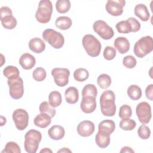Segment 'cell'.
I'll use <instances>...</instances> for the list:
<instances>
[{
	"mask_svg": "<svg viewBox=\"0 0 153 153\" xmlns=\"http://www.w3.org/2000/svg\"><path fill=\"white\" fill-rule=\"evenodd\" d=\"M42 139L41 133L36 130L31 129L25 135L24 147L28 153H35L39 147V143Z\"/></svg>",
	"mask_w": 153,
	"mask_h": 153,
	"instance_id": "2",
	"label": "cell"
},
{
	"mask_svg": "<svg viewBox=\"0 0 153 153\" xmlns=\"http://www.w3.org/2000/svg\"><path fill=\"white\" fill-rule=\"evenodd\" d=\"M137 134L142 139H147L151 136V130L147 126L143 124L137 129Z\"/></svg>",
	"mask_w": 153,
	"mask_h": 153,
	"instance_id": "39",
	"label": "cell"
},
{
	"mask_svg": "<svg viewBox=\"0 0 153 153\" xmlns=\"http://www.w3.org/2000/svg\"><path fill=\"white\" fill-rule=\"evenodd\" d=\"M127 95L128 97L133 100H137L142 97V90L137 85H130L127 90Z\"/></svg>",
	"mask_w": 153,
	"mask_h": 153,
	"instance_id": "26",
	"label": "cell"
},
{
	"mask_svg": "<svg viewBox=\"0 0 153 153\" xmlns=\"http://www.w3.org/2000/svg\"><path fill=\"white\" fill-rule=\"evenodd\" d=\"M51 75L56 84L59 87H65L69 82L70 71L67 68H55L51 70Z\"/></svg>",
	"mask_w": 153,
	"mask_h": 153,
	"instance_id": "11",
	"label": "cell"
},
{
	"mask_svg": "<svg viewBox=\"0 0 153 153\" xmlns=\"http://www.w3.org/2000/svg\"><path fill=\"white\" fill-rule=\"evenodd\" d=\"M49 137L54 140H59L63 138L65 134V128L60 125H54L48 130Z\"/></svg>",
	"mask_w": 153,
	"mask_h": 153,
	"instance_id": "18",
	"label": "cell"
},
{
	"mask_svg": "<svg viewBox=\"0 0 153 153\" xmlns=\"http://www.w3.org/2000/svg\"><path fill=\"white\" fill-rule=\"evenodd\" d=\"M115 128V124L114 121L111 120H105L101 121L98 126V130H103L107 131L110 134H112Z\"/></svg>",
	"mask_w": 153,
	"mask_h": 153,
	"instance_id": "28",
	"label": "cell"
},
{
	"mask_svg": "<svg viewBox=\"0 0 153 153\" xmlns=\"http://www.w3.org/2000/svg\"><path fill=\"white\" fill-rule=\"evenodd\" d=\"M94 123L89 120H84L80 122L77 126L78 134L82 137H88L94 131Z\"/></svg>",
	"mask_w": 153,
	"mask_h": 153,
	"instance_id": "13",
	"label": "cell"
},
{
	"mask_svg": "<svg viewBox=\"0 0 153 153\" xmlns=\"http://www.w3.org/2000/svg\"><path fill=\"white\" fill-rule=\"evenodd\" d=\"M125 4L124 0H108L105 8L106 11L111 16H119L123 14Z\"/></svg>",
	"mask_w": 153,
	"mask_h": 153,
	"instance_id": "12",
	"label": "cell"
},
{
	"mask_svg": "<svg viewBox=\"0 0 153 153\" xmlns=\"http://www.w3.org/2000/svg\"><path fill=\"white\" fill-rule=\"evenodd\" d=\"M119 126L123 130H132L136 127V123L134 120L130 119V118H122V120L120 122Z\"/></svg>",
	"mask_w": 153,
	"mask_h": 153,
	"instance_id": "33",
	"label": "cell"
},
{
	"mask_svg": "<svg viewBox=\"0 0 153 153\" xmlns=\"http://www.w3.org/2000/svg\"><path fill=\"white\" fill-rule=\"evenodd\" d=\"M80 108L85 114L93 112L96 108V98L91 96L83 97L80 103Z\"/></svg>",
	"mask_w": 153,
	"mask_h": 153,
	"instance_id": "14",
	"label": "cell"
},
{
	"mask_svg": "<svg viewBox=\"0 0 153 153\" xmlns=\"http://www.w3.org/2000/svg\"><path fill=\"white\" fill-rule=\"evenodd\" d=\"M42 36L44 40L55 49H60L64 45L65 39L63 35L53 29H45Z\"/></svg>",
	"mask_w": 153,
	"mask_h": 153,
	"instance_id": "6",
	"label": "cell"
},
{
	"mask_svg": "<svg viewBox=\"0 0 153 153\" xmlns=\"http://www.w3.org/2000/svg\"><path fill=\"white\" fill-rule=\"evenodd\" d=\"M40 152H53V151L50 148H44V149H42L40 151Z\"/></svg>",
	"mask_w": 153,
	"mask_h": 153,
	"instance_id": "48",
	"label": "cell"
},
{
	"mask_svg": "<svg viewBox=\"0 0 153 153\" xmlns=\"http://www.w3.org/2000/svg\"><path fill=\"white\" fill-rule=\"evenodd\" d=\"M136 63H137L136 59L131 55L126 56L123 59V65L128 69L134 68L136 66Z\"/></svg>",
	"mask_w": 153,
	"mask_h": 153,
	"instance_id": "40",
	"label": "cell"
},
{
	"mask_svg": "<svg viewBox=\"0 0 153 153\" xmlns=\"http://www.w3.org/2000/svg\"><path fill=\"white\" fill-rule=\"evenodd\" d=\"M114 45L118 51L121 54L128 52L130 46L128 40L126 38L123 36L117 37L114 41Z\"/></svg>",
	"mask_w": 153,
	"mask_h": 153,
	"instance_id": "17",
	"label": "cell"
},
{
	"mask_svg": "<svg viewBox=\"0 0 153 153\" xmlns=\"http://www.w3.org/2000/svg\"><path fill=\"white\" fill-rule=\"evenodd\" d=\"M3 74L9 80L16 79L20 77L19 70L14 66H6L3 70Z\"/></svg>",
	"mask_w": 153,
	"mask_h": 153,
	"instance_id": "24",
	"label": "cell"
},
{
	"mask_svg": "<svg viewBox=\"0 0 153 153\" xmlns=\"http://www.w3.org/2000/svg\"><path fill=\"white\" fill-rule=\"evenodd\" d=\"M9 86V93L10 96L16 100L22 97L24 94V86L23 79L20 77L16 79L7 81Z\"/></svg>",
	"mask_w": 153,
	"mask_h": 153,
	"instance_id": "9",
	"label": "cell"
},
{
	"mask_svg": "<svg viewBox=\"0 0 153 153\" xmlns=\"http://www.w3.org/2000/svg\"><path fill=\"white\" fill-rule=\"evenodd\" d=\"M13 13L10 8L8 7H2L0 8V18H2L7 15H12Z\"/></svg>",
	"mask_w": 153,
	"mask_h": 153,
	"instance_id": "44",
	"label": "cell"
},
{
	"mask_svg": "<svg viewBox=\"0 0 153 153\" xmlns=\"http://www.w3.org/2000/svg\"><path fill=\"white\" fill-rule=\"evenodd\" d=\"M51 118V116L46 113H41L35 117L33 123L36 127L44 128L50 124Z\"/></svg>",
	"mask_w": 153,
	"mask_h": 153,
	"instance_id": "19",
	"label": "cell"
},
{
	"mask_svg": "<svg viewBox=\"0 0 153 153\" xmlns=\"http://www.w3.org/2000/svg\"><path fill=\"white\" fill-rule=\"evenodd\" d=\"M134 150L129 146H124L121 148L120 152L123 153V152H134Z\"/></svg>",
	"mask_w": 153,
	"mask_h": 153,
	"instance_id": "45",
	"label": "cell"
},
{
	"mask_svg": "<svg viewBox=\"0 0 153 153\" xmlns=\"http://www.w3.org/2000/svg\"><path fill=\"white\" fill-rule=\"evenodd\" d=\"M71 2L69 0H58L56 2V10L61 14L68 12L71 8Z\"/></svg>",
	"mask_w": 153,
	"mask_h": 153,
	"instance_id": "31",
	"label": "cell"
},
{
	"mask_svg": "<svg viewBox=\"0 0 153 153\" xmlns=\"http://www.w3.org/2000/svg\"><path fill=\"white\" fill-rule=\"evenodd\" d=\"M89 76L88 71L85 68H78L74 72V78L75 81L78 82H83L87 80Z\"/></svg>",
	"mask_w": 153,
	"mask_h": 153,
	"instance_id": "30",
	"label": "cell"
},
{
	"mask_svg": "<svg viewBox=\"0 0 153 153\" xmlns=\"http://www.w3.org/2000/svg\"><path fill=\"white\" fill-rule=\"evenodd\" d=\"M7 122V120L5 117H4L3 116H1V126H4V124H5Z\"/></svg>",
	"mask_w": 153,
	"mask_h": 153,
	"instance_id": "47",
	"label": "cell"
},
{
	"mask_svg": "<svg viewBox=\"0 0 153 153\" xmlns=\"http://www.w3.org/2000/svg\"><path fill=\"white\" fill-rule=\"evenodd\" d=\"M53 13V5L50 0H41L35 13V18L40 23L45 24L50 22Z\"/></svg>",
	"mask_w": 153,
	"mask_h": 153,
	"instance_id": "5",
	"label": "cell"
},
{
	"mask_svg": "<svg viewBox=\"0 0 153 153\" xmlns=\"http://www.w3.org/2000/svg\"><path fill=\"white\" fill-rule=\"evenodd\" d=\"M36 63V60L33 56L26 53L23 54L19 59V64L25 70L31 69Z\"/></svg>",
	"mask_w": 153,
	"mask_h": 153,
	"instance_id": "16",
	"label": "cell"
},
{
	"mask_svg": "<svg viewBox=\"0 0 153 153\" xmlns=\"http://www.w3.org/2000/svg\"><path fill=\"white\" fill-rule=\"evenodd\" d=\"M97 82L100 88L106 89L111 85L112 81L109 75L106 74H102L97 77Z\"/></svg>",
	"mask_w": 153,
	"mask_h": 153,
	"instance_id": "32",
	"label": "cell"
},
{
	"mask_svg": "<svg viewBox=\"0 0 153 153\" xmlns=\"http://www.w3.org/2000/svg\"><path fill=\"white\" fill-rule=\"evenodd\" d=\"M82 44L88 55L97 57L100 54L102 45L100 42L93 35L86 34L82 39Z\"/></svg>",
	"mask_w": 153,
	"mask_h": 153,
	"instance_id": "3",
	"label": "cell"
},
{
	"mask_svg": "<svg viewBox=\"0 0 153 153\" xmlns=\"http://www.w3.org/2000/svg\"><path fill=\"white\" fill-rule=\"evenodd\" d=\"M132 115L131 108L128 105H123L120 108L118 116L120 118H130Z\"/></svg>",
	"mask_w": 153,
	"mask_h": 153,
	"instance_id": "38",
	"label": "cell"
},
{
	"mask_svg": "<svg viewBox=\"0 0 153 153\" xmlns=\"http://www.w3.org/2000/svg\"><path fill=\"white\" fill-rule=\"evenodd\" d=\"M65 100L69 104L76 103L79 99V93L78 89L75 87H68L65 92Z\"/></svg>",
	"mask_w": 153,
	"mask_h": 153,
	"instance_id": "22",
	"label": "cell"
},
{
	"mask_svg": "<svg viewBox=\"0 0 153 153\" xmlns=\"http://www.w3.org/2000/svg\"><path fill=\"white\" fill-rule=\"evenodd\" d=\"M136 113L139 121L142 124H148L152 117L151 107L146 102H140L136 108Z\"/></svg>",
	"mask_w": 153,
	"mask_h": 153,
	"instance_id": "10",
	"label": "cell"
},
{
	"mask_svg": "<svg viewBox=\"0 0 153 153\" xmlns=\"http://www.w3.org/2000/svg\"><path fill=\"white\" fill-rule=\"evenodd\" d=\"M145 95L147 99L153 100V84H149L145 89Z\"/></svg>",
	"mask_w": 153,
	"mask_h": 153,
	"instance_id": "43",
	"label": "cell"
},
{
	"mask_svg": "<svg viewBox=\"0 0 153 153\" xmlns=\"http://www.w3.org/2000/svg\"><path fill=\"white\" fill-rule=\"evenodd\" d=\"M71 152L72 151L67 148H63L62 149H61L57 151V152Z\"/></svg>",
	"mask_w": 153,
	"mask_h": 153,
	"instance_id": "46",
	"label": "cell"
},
{
	"mask_svg": "<svg viewBox=\"0 0 153 153\" xmlns=\"http://www.w3.org/2000/svg\"><path fill=\"white\" fill-rule=\"evenodd\" d=\"M134 14L143 22H146L149 19L150 14L147 7L145 4H137L134 7Z\"/></svg>",
	"mask_w": 153,
	"mask_h": 153,
	"instance_id": "21",
	"label": "cell"
},
{
	"mask_svg": "<svg viewBox=\"0 0 153 153\" xmlns=\"http://www.w3.org/2000/svg\"><path fill=\"white\" fill-rule=\"evenodd\" d=\"M28 46L29 49L35 53H41L45 49V44L39 38H32L29 43Z\"/></svg>",
	"mask_w": 153,
	"mask_h": 153,
	"instance_id": "20",
	"label": "cell"
},
{
	"mask_svg": "<svg viewBox=\"0 0 153 153\" xmlns=\"http://www.w3.org/2000/svg\"><path fill=\"white\" fill-rule=\"evenodd\" d=\"M47 76V73L45 70L41 67L36 68L32 72L33 78L38 82L42 81L45 79Z\"/></svg>",
	"mask_w": 153,
	"mask_h": 153,
	"instance_id": "37",
	"label": "cell"
},
{
	"mask_svg": "<svg viewBox=\"0 0 153 153\" xmlns=\"http://www.w3.org/2000/svg\"><path fill=\"white\" fill-rule=\"evenodd\" d=\"M115 94L111 90L104 91L100 97V106L102 114L106 117H113L116 113Z\"/></svg>",
	"mask_w": 153,
	"mask_h": 153,
	"instance_id": "1",
	"label": "cell"
},
{
	"mask_svg": "<svg viewBox=\"0 0 153 153\" xmlns=\"http://www.w3.org/2000/svg\"><path fill=\"white\" fill-rule=\"evenodd\" d=\"M110 134L103 130H98L96 136L95 142L100 148H106L110 143Z\"/></svg>",
	"mask_w": 153,
	"mask_h": 153,
	"instance_id": "15",
	"label": "cell"
},
{
	"mask_svg": "<svg viewBox=\"0 0 153 153\" xmlns=\"http://www.w3.org/2000/svg\"><path fill=\"white\" fill-rule=\"evenodd\" d=\"M117 52L115 48L111 46H106L103 53L104 58L107 60H111L116 56Z\"/></svg>",
	"mask_w": 153,
	"mask_h": 153,
	"instance_id": "41",
	"label": "cell"
},
{
	"mask_svg": "<svg viewBox=\"0 0 153 153\" xmlns=\"http://www.w3.org/2000/svg\"><path fill=\"white\" fill-rule=\"evenodd\" d=\"M97 94V89L94 84H88L85 85L82 90V97L91 96L96 98Z\"/></svg>",
	"mask_w": 153,
	"mask_h": 153,
	"instance_id": "34",
	"label": "cell"
},
{
	"mask_svg": "<svg viewBox=\"0 0 153 153\" xmlns=\"http://www.w3.org/2000/svg\"><path fill=\"white\" fill-rule=\"evenodd\" d=\"M116 29L120 33H128L132 32V27L130 23L127 20H122L116 24Z\"/></svg>",
	"mask_w": 153,
	"mask_h": 153,
	"instance_id": "29",
	"label": "cell"
},
{
	"mask_svg": "<svg viewBox=\"0 0 153 153\" xmlns=\"http://www.w3.org/2000/svg\"><path fill=\"white\" fill-rule=\"evenodd\" d=\"M39 110L41 113H46L51 117H54L56 113L54 108L51 106L50 103L46 101L41 103V104L39 105Z\"/></svg>",
	"mask_w": 153,
	"mask_h": 153,
	"instance_id": "35",
	"label": "cell"
},
{
	"mask_svg": "<svg viewBox=\"0 0 153 153\" xmlns=\"http://www.w3.org/2000/svg\"><path fill=\"white\" fill-rule=\"evenodd\" d=\"M2 26L7 29H13L17 26V20L12 15H7L0 18Z\"/></svg>",
	"mask_w": 153,
	"mask_h": 153,
	"instance_id": "25",
	"label": "cell"
},
{
	"mask_svg": "<svg viewBox=\"0 0 153 153\" xmlns=\"http://www.w3.org/2000/svg\"><path fill=\"white\" fill-rule=\"evenodd\" d=\"M72 25V20L67 16H60L57 17L55 21V25L56 27L63 30L69 29L71 27Z\"/></svg>",
	"mask_w": 153,
	"mask_h": 153,
	"instance_id": "23",
	"label": "cell"
},
{
	"mask_svg": "<svg viewBox=\"0 0 153 153\" xmlns=\"http://www.w3.org/2000/svg\"><path fill=\"white\" fill-rule=\"evenodd\" d=\"M2 153H20L21 150L19 145L14 142H8L6 143L4 150L1 151Z\"/></svg>",
	"mask_w": 153,
	"mask_h": 153,
	"instance_id": "36",
	"label": "cell"
},
{
	"mask_svg": "<svg viewBox=\"0 0 153 153\" xmlns=\"http://www.w3.org/2000/svg\"><path fill=\"white\" fill-rule=\"evenodd\" d=\"M130 23L132 27V32H136L139 31L140 29V22L134 17H129L127 19Z\"/></svg>",
	"mask_w": 153,
	"mask_h": 153,
	"instance_id": "42",
	"label": "cell"
},
{
	"mask_svg": "<svg viewBox=\"0 0 153 153\" xmlns=\"http://www.w3.org/2000/svg\"><path fill=\"white\" fill-rule=\"evenodd\" d=\"M93 29L94 31L103 39H110L114 35L113 29L105 21L102 20L94 22L93 25Z\"/></svg>",
	"mask_w": 153,
	"mask_h": 153,
	"instance_id": "7",
	"label": "cell"
},
{
	"mask_svg": "<svg viewBox=\"0 0 153 153\" xmlns=\"http://www.w3.org/2000/svg\"><path fill=\"white\" fill-rule=\"evenodd\" d=\"M48 103L53 108L58 107L62 102V95L58 91H53L50 92L48 96Z\"/></svg>",
	"mask_w": 153,
	"mask_h": 153,
	"instance_id": "27",
	"label": "cell"
},
{
	"mask_svg": "<svg viewBox=\"0 0 153 153\" xmlns=\"http://www.w3.org/2000/svg\"><path fill=\"white\" fill-rule=\"evenodd\" d=\"M153 50V39L151 36H145L137 40L133 48L134 54L139 58H143Z\"/></svg>",
	"mask_w": 153,
	"mask_h": 153,
	"instance_id": "4",
	"label": "cell"
},
{
	"mask_svg": "<svg viewBox=\"0 0 153 153\" xmlns=\"http://www.w3.org/2000/svg\"><path fill=\"white\" fill-rule=\"evenodd\" d=\"M12 117L17 130H23L27 127L29 117L26 110L21 108L14 110Z\"/></svg>",
	"mask_w": 153,
	"mask_h": 153,
	"instance_id": "8",
	"label": "cell"
}]
</instances>
